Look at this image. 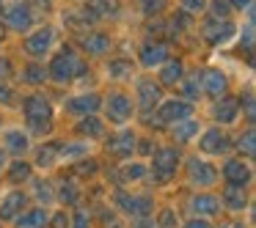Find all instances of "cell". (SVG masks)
<instances>
[{
	"label": "cell",
	"mask_w": 256,
	"mask_h": 228,
	"mask_svg": "<svg viewBox=\"0 0 256 228\" xmlns=\"http://www.w3.org/2000/svg\"><path fill=\"white\" fill-rule=\"evenodd\" d=\"M86 72V63L80 61V55L72 50V47H61L58 50V55H52L50 61V69H47V77L56 80V83H69V80H74L78 74Z\"/></svg>",
	"instance_id": "1"
},
{
	"label": "cell",
	"mask_w": 256,
	"mask_h": 228,
	"mask_svg": "<svg viewBox=\"0 0 256 228\" xmlns=\"http://www.w3.org/2000/svg\"><path fill=\"white\" fill-rule=\"evenodd\" d=\"M22 110H25V121H28V127L34 129V132H39V135L50 132V127H52L50 124L52 107H50V102H47L44 96H39V94L28 96L25 105H22Z\"/></svg>",
	"instance_id": "2"
},
{
	"label": "cell",
	"mask_w": 256,
	"mask_h": 228,
	"mask_svg": "<svg viewBox=\"0 0 256 228\" xmlns=\"http://www.w3.org/2000/svg\"><path fill=\"white\" fill-rule=\"evenodd\" d=\"M179 165V151L176 149H157L154 157H152V171L160 182H168V179L176 173Z\"/></svg>",
	"instance_id": "3"
},
{
	"label": "cell",
	"mask_w": 256,
	"mask_h": 228,
	"mask_svg": "<svg viewBox=\"0 0 256 228\" xmlns=\"http://www.w3.org/2000/svg\"><path fill=\"white\" fill-rule=\"evenodd\" d=\"M190 113H193V105H190V102L166 99V102H160V107H157V124H176V121H184V118H190Z\"/></svg>",
	"instance_id": "4"
},
{
	"label": "cell",
	"mask_w": 256,
	"mask_h": 228,
	"mask_svg": "<svg viewBox=\"0 0 256 228\" xmlns=\"http://www.w3.org/2000/svg\"><path fill=\"white\" fill-rule=\"evenodd\" d=\"M116 206L124 212V215H135V217H146L152 212V198L149 195H127L124 190H118L113 195Z\"/></svg>",
	"instance_id": "5"
},
{
	"label": "cell",
	"mask_w": 256,
	"mask_h": 228,
	"mask_svg": "<svg viewBox=\"0 0 256 228\" xmlns=\"http://www.w3.org/2000/svg\"><path fill=\"white\" fill-rule=\"evenodd\" d=\"M234 33V22H228V19H206L204 25H201V36H204L206 44H223L226 39H232Z\"/></svg>",
	"instance_id": "6"
},
{
	"label": "cell",
	"mask_w": 256,
	"mask_h": 228,
	"mask_svg": "<svg viewBox=\"0 0 256 228\" xmlns=\"http://www.w3.org/2000/svg\"><path fill=\"white\" fill-rule=\"evenodd\" d=\"M105 110H108V118H110L113 124H124L130 118V113H132V99H130L127 94H122V91H116V94L108 96Z\"/></svg>",
	"instance_id": "7"
},
{
	"label": "cell",
	"mask_w": 256,
	"mask_h": 228,
	"mask_svg": "<svg viewBox=\"0 0 256 228\" xmlns=\"http://www.w3.org/2000/svg\"><path fill=\"white\" fill-rule=\"evenodd\" d=\"M162 99V91L154 80H138V107L144 110V116H149Z\"/></svg>",
	"instance_id": "8"
},
{
	"label": "cell",
	"mask_w": 256,
	"mask_h": 228,
	"mask_svg": "<svg viewBox=\"0 0 256 228\" xmlns=\"http://www.w3.org/2000/svg\"><path fill=\"white\" fill-rule=\"evenodd\" d=\"M6 22L12 30H17V33H25V30L34 25V11H30L28 3H14V6L6 8Z\"/></svg>",
	"instance_id": "9"
},
{
	"label": "cell",
	"mask_w": 256,
	"mask_h": 228,
	"mask_svg": "<svg viewBox=\"0 0 256 228\" xmlns=\"http://www.w3.org/2000/svg\"><path fill=\"white\" fill-rule=\"evenodd\" d=\"M188 176H190V182L198 184V187H210V184H215L218 173H215V168H212L210 162H204V160H190V162H188Z\"/></svg>",
	"instance_id": "10"
},
{
	"label": "cell",
	"mask_w": 256,
	"mask_h": 228,
	"mask_svg": "<svg viewBox=\"0 0 256 228\" xmlns=\"http://www.w3.org/2000/svg\"><path fill=\"white\" fill-rule=\"evenodd\" d=\"M78 47L86 52V55H105V52L110 50V39H108L105 33H100V30H94V33H83V36H80Z\"/></svg>",
	"instance_id": "11"
},
{
	"label": "cell",
	"mask_w": 256,
	"mask_h": 228,
	"mask_svg": "<svg viewBox=\"0 0 256 228\" xmlns=\"http://www.w3.org/2000/svg\"><path fill=\"white\" fill-rule=\"evenodd\" d=\"M105 149L110 151V154H116V157H130L132 149H135V135L130 132V129H122V132H116V135L108 138Z\"/></svg>",
	"instance_id": "12"
},
{
	"label": "cell",
	"mask_w": 256,
	"mask_h": 228,
	"mask_svg": "<svg viewBox=\"0 0 256 228\" xmlns=\"http://www.w3.org/2000/svg\"><path fill=\"white\" fill-rule=\"evenodd\" d=\"M198 146H201V151H206V154H226L228 146H232V140H228L220 129H206V132L201 135Z\"/></svg>",
	"instance_id": "13"
},
{
	"label": "cell",
	"mask_w": 256,
	"mask_h": 228,
	"mask_svg": "<svg viewBox=\"0 0 256 228\" xmlns=\"http://www.w3.org/2000/svg\"><path fill=\"white\" fill-rule=\"evenodd\" d=\"M201 91L215 96V99L226 96V74L218 72V69H206V72L201 74Z\"/></svg>",
	"instance_id": "14"
},
{
	"label": "cell",
	"mask_w": 256,
	"mask_h": 228,
	"mask_svg": "<svg viewBox=\"0 0 256 228\" xmlns=\"http://www.w3.org/2000/svg\"><path fill=\"white\" fill-rule=\"evenodd\" d=\"M166 58H168V44H162V41H149V44L140 47V66L146 69L160 66Z\"/></svg>",
	"instance_id": "15"
},
{
	"label": "cell",
	"mask_w": 256,
	"mask_h": 228,
	"mask_svg": "<svg viewBox=\"0 0 256 228\" xmlns=\"http://www.w3.org/2000/svg\"><path fill=\"white\" fill-rule=\"evenodd\" d=\"M50 44H52V28H39L36 33H30L28 39H25V52L39 58L50 50Z\"/></svg>",
	"instance_id": "16"
},
{
	"label": "cell",
	"mask_w": 256,
	"mask_h": 228,
	"mask_svg": "<svg viewBox=\"0 0 256 228\" xmlns=\"http://www.w3.org/2000/svg\"><path fill=\"white\" fill-rule=\"evenodd\" d=\"M223 179H226L228 184H240V187H245L250 179V168L245 165L242 160H228L226 165H223Z\"/></svg>",
	"instance_id": "17"
},
{
	"label": "cell",
	"mask_w": 256,
	"mask_h": 228,
	"mask_svg": "<svg viewBox=\"0 0 256 228\" xmlns=\"http://www.w3.org/2000/svg\"><path fill=\"white\" fill-rule=\"evenodd\" d=\"M184 80V66L179 58H166L160 63V83L162 85H176Z\"/></svg>",
	"instance_id": "18"
},
{
	"label": "cell",
	"mask_w": 256,
	"mask_h": 228,
	"mask_svg": "<svg viewBox=\"0 0 256 228\" xmlns=\"http://www.w3.org/2000/svg\"><path fill=\"white\" fill-rule=\"evenodd\" d=\"M100 105H102V102H100V96H96V94H80V96H74V99H69L64 107H66V113L88 116V113H94Z\"/></svg>",
	"instance_id": "19"
},
{
	"label": "cell",
	"mask_w": 256,
	"mask_h": 228,
	"mask_svg": "<svg viewBox=\"0 0 256 228\" xmlns=\"http://www.w3.org/2000/svg\"><path fill=\"white\" fill-rule=\"evenodd\" d=\"M237 110H240L237 99H232V96H220L212 113H215V121H220V124H234V121H237Z\"/></svg>",
	"instance_id": "20"
},
{
	"label": "cell",
	"mask_w": 256,
	"mask_h": 228,
	"mask_svg": "<svg viewBox=\"0 0 256 228\" xmlns=\"http://www.w3.org/2000/svg\"><path fill=\"white\" fill-rule=\"evenodd\" d=\"M190 212L198 215V217L218 215V212H220V201H218L215 195H196V198L190 201Z\"/></svg>",
	"instance_id": "21"
},
{
	"label": "cell",
	"mask_w": 256,
	"mask_h": 228,
	"mask_svg": "<svg viewBox=\"0 0 256 228\" xmlns=\"http://www.w3.org/2000/svg\"><path fill=\"white\" fill-rule=\"evenodd\" d=\"M64 22H66L72 30H83V28H88L91 22H96V14L91 11V8H78V11L64 14Z\"/></svg>",
	"instance_id": "22"
},
{
	"label": "cell",
	"mask_w": 256,
	"mask_h": 228,
	"mask_svg": "<svg viewBox=\"0 0 256 228\" xmlns=\"http://www.w3.org/2000/svg\"><path fill=\"white\" fill-rule=\"evenodd\" d=\"M245 187H240V184H228L226 190H223V204H226V209L232 212H242L245 206Z\"/></svg>",
	"instance_id": "23"
},
{
	"label": "cell",
	"mask_w": 256,
	"mask_h": 228,
	"mask_svg": "<svg viewBox=\"0 0 256 228\" xmlns=\"http://www.w3.org/2000/svg\"><path fill=\"white\" fill-rule=\"evenodd\" d=\"M22 206H25V195L12 193L3 204H0V217H3V220H12V217H17L20 212H22Z\"/></svg>",
	"instance_id": "24"
},
{
	"label": "cell",
	"mask_w": 256,
	"mask_h": 228,
	"mask_svg": "<svg viewBox=\"0 0 256 228\" xmlns=\"http://www.w3.org/2000/svg\"><path fill=\"white\" fill-rule=\"evenodd\" d=\"M196 132H198V121L184 118V121H176V127L171 129V138L176 140V143H188V140H193Z\"/></svg>",
	"instance_id": "25"
},
{
	"label": "cell",
	"mask_w": 256,
	"mask_h": 228,
	"mask_svg": "<svg viewBox=\"0 0 256 228\" xmlns=\"http://www.w3.org/2000/svg\"><path fill=\"white\" fill-rule=\"evenodd\" d=\"M3 143H6V151L22 154V151L28 149V135H22L20 129H8V132L3 135Z\"/></svg>",
	"instance_id": "26"
},
{
	"label": "cell",
	"mask_w": 256,
	"mask_h": 228,
	"mask_svg": "<svg viewBox=\"0 0 256 228\" xmlns=\"http://www.w3.org/2000/svg\"><path fill=\"white\" fill-rule=\"evenodd\" d=\"M47 212L44 209H30L22 217H17V228H44Z\"/></svg>",
	"instance_id": "27"
},
{
	"label": "cell",
	"mask_w": 256,
	"mask_h": 228,
	"mask_svg": "<svg viewBox=\"0 0 256 228\" xmlns=\"http://www.w3.org/2000/svg\"><path fill=\"white\" fill-rule=\"evenodd\" d=\"M78 132H80V135H88V138H102L105 127H102L100 118H94V116H83V118L78 121Z\"/></svg>",
	"instance_id": "28"
},
{
	"label": "cell",
	"mask_w": 256,
	"mask_h": 228,
	"mask_svg": "<svg viewBox=\"0 0 256 228\" xmlns=\"http://www.w3.org/2000/svg\"><path fill=\"white\" fill-rule=\"evenodd\" d=\"M47 80V72L44 66H39V63H28V66L22 69V83H30V85H39Z\"/></svg>",
	"instance_id": "29"
},
{
	"label": "cell",
	"mask_w": 256,
	"mask_h": 228,
	"mask_svg": "<svg viewBox=\"0 0 256 228\" xmlns=\"http://www.w3.org/2000/svg\"><path fill=\"white\" fill-rule=\"evenodd\" d=\"M91 11H94L96 17H116L118 3L116 0H91Z\"/></svg>",
	"instance_id": "30"
},
{
	"label": "cell",
	"mask_w": 256,
	"mask_h": 228,
	"mask_svg": "<svg viewBox=\"0 0 256 228\" xmlns=\"http://www.w3.org/2000/svg\"><path fill=\"white\" fill-rule=\"evenodd\" d=\"M182 94H184V99H198V94H201V74L196 72V74H190V80H182Z\"/></svg>",
	"instance_id": "31"
},
{
	"label": "cell",
	"mask_w": 256,
	"mask_h": 228,
	"mask_svg": "<svg viewBox=\"0 0 256 228\" xmlns=\"http://www.w3.org/2000/svg\"><path fill=\"white\" fill-rule=\"evenodd\" d=\"M8 179H12L14 184L28 182V179H30V165H28V162H22V160L12 162V165H8Z\"/></svg>",
	"instance_id": "32"
},
{
	"label": "cell",
	"mask_w": 256,
	"mask_h": 228,
	"mask_svg": "<svg viewBox=\"0 0 256 228\" xmlns=\"http://www.w3.org/2000/svg\"><path fill=\"white\" fill-rule=\"evenodd\" d=\"M58 146L61 143H44V149L39 151V168H50V165H56V160H58Z\"/></svg>",
	"instance_id": "33"
},
{
	"label": "cell",
	"mask_w": 256,
	"mask_h": 228,
	"mask_svg": "<svg viewBox=\"0 0 256 228\" xmlns=\"http://www.w3.org/2000/svg\"><path fill=\"white\" fill-rule=\"evenodd\" d=\"M108 74L116 77V80H127V77H132V63H130V61H110Z\"/></svg>",
	"instance_id": "34"
},
{
	"label": "cell",
	"mask_w": 256,
	"mask_h": 228,
	"mask_svg": "<svg viewBox=\"0 0 256 228\" xmlns=\"http://www.w3.org/2000/svg\"><path fill=\"white\" fill-rule=\"evenodd\" d=\"M210 14H212V19H228L232 3L228 0H210Z\"/></svg>",
	"instance_id": "35"
},
{
	"label": "cell",
	"mask_w": 256,
	"mask_h": 228,
	"mask_svg": "<svg viewBox=\"0 0 256 228\" xmlns=\"http://www.w3.org/2000/svg\"><path fill=\"white\" fill-rule=\"evenodd\" d=\"M88 146L86 143H72V146H58V160H74V157L86 154Z\"/></svg>",
	"instance_id": "36"
},
{
	"label": "cell",
	"mask_w": 256,
	"mask_h": 228,
	"mask_svg": "<svg viewBox=\"0 0 256 228\" xmlns=\"http://www.w3.org/2000/svg\"><path fill=\"white\" fill-rule=\"evenodd\" d=\"M254 140H256L254 127H248V129H245V135H240V138H237V149H240V151H245L248 157H254V151H256Z\"/></svg>",
	"instance_id": "37"
},
{
	"label": "cell",
	"mask_w": 256,
	"mask_h": 228,
	"mask_svg": "<svg viewBox=\"0 0 256 228\" xmlns=\"http://www.w3.org/2000/svg\"><path fill=\"white\" fill-rule=\"evenodd\" d=\"M138 8L146 14V17H154L166 8V0H138Z\"/></svg>",
	"instance_id": "38"
},
{
	"label": "cell",
	"mask_w": 256,
	"mask_h": 228,
	"mask_svg": "<svg viewBox=\"0 0 256 228\" xmlns=\"http://www.w3.org/2000/svg\"><path fill=\"white\" fill-rule=\"evenodd\" d=\"M157 228H176V217H174V212L171 209H162L160 212V220L154 223Z\"/></svg>",
	"instance_id": "39"
},
{
	"label": "cell",
	"mask_w": 256,
	"mask_h": 228,
	"mask_svg": "<svg viewBox=\"0 0 256 228\" xmlns=\"http://www.w3.org/2000/svg\"><path fill=\"white\" fill-rule=\"evenodd\" d=\"M184 14H201L206 8V0H182Z\"/></svg>",
	"instance_id": "40"
},
{
	"label": "cell",
	"mask_w": 256,
	"mask_h": 228,
	"mask_svg": "<svg viewBox=\"0 0 256 228\" xmlns=\"http://www.w3.org/2000/svg\"><path fill=\"white\" fill-rule=\"evenodd\" d=\"M58 198L66 201V204H74V201H78V190H74V184H66V182H64V184H61V193H58Z\"/></svg>",
	"instance_id": "41"
},
{
	"label": "cell",
	"mask_w": 256,
	"mask_h": 228,
	"mask_svg": "<svg viewBox=\"0 0 256 228\" xmlns=\"http://www.w3.org/2000/svg\"><path fill=\"white\" fill-rule=\"evenodd\" d=\"M188 28V17L184 14H176V17H171V22H168V33L176 36V30H184Z\"/></svg>",
	"instance_id": "42"
},
{
	"label": "cell",
	"mask_w": 256,
	"mask_h": 228,
	"mask_svg": "<svg viewBox=\"0 0 256 228\" xmlns=\"http://www.w3.org/2000/svg\"><path fill=\"white\" fill-rule=\"evenodd\" d=\"M94 171H96V160H83L74 165V173H80V176H91Z\"/></svg>",
	"instance_id": "43"
},
{
	"label": "cell",
	"mask_w": 256,
	"mask_h": 228,
	"mask_svg": "<svg viewBox=\"0 0 256 228\" xmlns=\"http://www.w3.org/2000/svg\"><path fill=\"white\" fill-rule=\"evenodd\" d=\"M69 228H88V212H86V209L74 212V220H72V226H69Z\"/></svg>",
	"instance_id": "44"
},
{
	"label": "cell",
	"mask_w": 256,
	"mask_h": 228,
	"mask_svg": "<svg viewBox=\"0 0 256 228\" xmlns=\"http://www.w3.org/2000/svg\"><path fill=\"white\" fill-rule=\"evenodd\" d=\"M50 228H69L66 212H56V215H52V220H50Z\"/></svg>",
	"instance_id": "45"
},
{
	"label": "cell",
	"mask_w": 256,
	"mask_h": 228,
	"mask_svg": "<svg viewBox=\"0 0 256 228\" xmlns=\"http://www.w3.org/2000/svg\"><path fill=\"white\" fill-rule=\"evenodd\" d=\"M34 187H36V195H39V198H44V201H52L50 184H44V182H34Z\"/></svg>",
	"instance_id": "46"
},
{
	"label": "cell",
	"mask_w": 256,
	"mask_h": 228,
	"mask_svg": "<svg viewBox=\"0 0 256 228\" xmlns=\"http://www.w3.org/2000/svg\"><path fill=\"white\" fill-rule=\"evenodd\" d=\"M237 105H245V116H248V121H250V124H254V118H256V116H254V96L248 94L242 102H237Z\"/></svg>",
	"instance_id": "47"
},
{
	"label": "cell",
	"mask_w": 256,
	"mask_h": 228,
	"mask_svg": "<svg viewBox=\"0 0 256 228\" xmlns=\"http://www.w3.org/2000/svg\"><path fill=\"white\" fill-rule=\"evenodd\" d=\"M144 176V165H130L124 168V179H140Z\"/></svg>",
	"instance_id": "48"
},
{
	"label": "cell",
	"mask_w": 256,
	"mask_h": 228,
	"mask_svg": "<svg viewBox=\"0 0 256 228\" xmlns=\"http://www.w3.org/2000/svg\"><path fill=\"white\" fill-rule=\"evenodd\" d=\"M8 102H12V88L0 83V105H8Z\"/></svg>",
	"instance_id": "49"
},
{
	"label": "cell",
	"mask_w": 256,
	"mask_h": 228,
	"mask_svg": "<svg viewBox=\"0 0 256 228\" xmlns=\"http://www.w3.org/2000/svg\"><path fill=\"white\" fill-rule=\"evenodd\" d=\"M184 228H212V226H210L206 220H201V217H196V220H190Z\"/></svg>",
	"instance_id": "50"
},
{
	"label": "cell",
	"mask_w": 256,
	"mask_h": 228,
	"mask_svg": "<svg viewBox=\"0 0 256 228\" xmlns=\"http://www.w3.org/2000/svg\"><path fill=\"white\" fill-rule=\"evenodd\" d=\"M8 72H12V63H8L6 58H0V80L8 77Z\"/></svg>",
	"instance_id": "51"
},
{
	"label": "cell",
	"mask_w": 256,
	"mask_h": 228,
	"mask_svg": "<svg viewBox=\"0 0 256 228\" xmlns=\"http://www.w3.org/2000/svg\"><path fill=\"white\" fill-rule=\"evenodd\" d=\"M228 3H232V8H250L254 0H228Z\"/></svg>",
	"instance_id": "52"
},
{
	"label": "cell",
	"mask_w": 256,
	"mask_h": 228,
	"mask_svg": "<svg viewBox=\"0 0 256 228\" xmlns=\"http://www.w3.org/2000/svg\"><path fill=\"white\" fill-rule=\"evenodd\" d=\"M138 228H157V226H154L152 220H140V223H138Z\"/></svg>",
	"instance_id": "53"
},
{
	"label": "cell",
	"mask_w": 256,
	"mask_h": 228,
	"mask_svg": "<svg viewBox=\"0 0 256 228\" xmlns=\"http://www.w3.org/2000/svg\"><path fill=\"white\" fill-rule=\"evenodd\" d=\"M0 168H6V154H3V149H0Z\"/></svg>",
	"instance_id": "54"
},
{
	"label": "cell",
	"mask_w": 256,
	"mask_h": 228,
	"mask_svg": "<svg viewBox=\"0 0 256 228\" xmlns=\"http://www.w3.org/2000/svg\"><path fill=\"white\" fill-rule=\"evenodd\" d=\"M36 6H50V0H34Z\"/></svg>",
	"instance_id": "55"
},
{
	"label": "cell",
	"mask_w": 256,
	"mask_h": 228,
	"mask_svg": "<svg viewBox=\"0 0 256 228\" xmlns=\"http://www.w3.org/2000/svg\"><path fill=\"white\" fill-rule=\"evenodd\" d=\"M0 39H3V36H0Z\"/></svg>",
	"instance_id": "56"
}]
</instances>
